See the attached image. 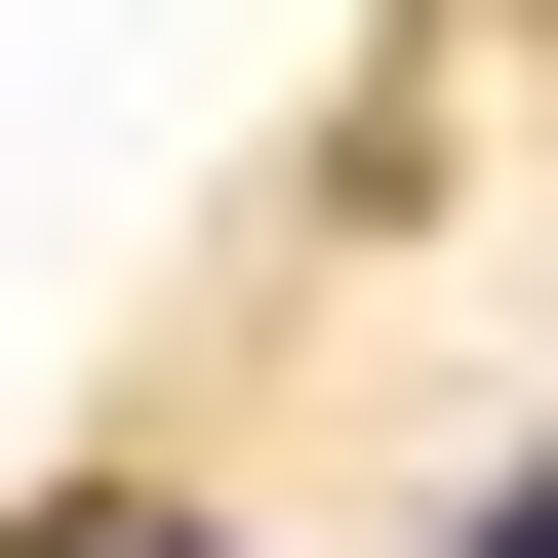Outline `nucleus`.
Segmentation results:
<instances>
[{"label": "nucleus", "mask_w": 558, "mask_h": 558, "mask_svg": "<svg viewBox=\"0 0 558 558\" xmlns=\"http://www.w3.org/2000/svg\"><path fill=\"white\" fill-rule=\"evenodd\" d=\"M478 558H558V478H519V519H478Z\"/></svg>", "instance_id": "nucleus-1"}, {"label": "nucleus", "mask_w": 558, "mask_h": 558, "mask_svg": "<svg viewBox=\"0 0 558 558\" xmlns=\"http://www.w3.org/2000/svg\"><path fill=\"white\" fill-rule=\"evenodd\" d=\"M120 558H199V519H120Z\"/></svg>", "instance_id": "nucleus-2"}]
</instances>
